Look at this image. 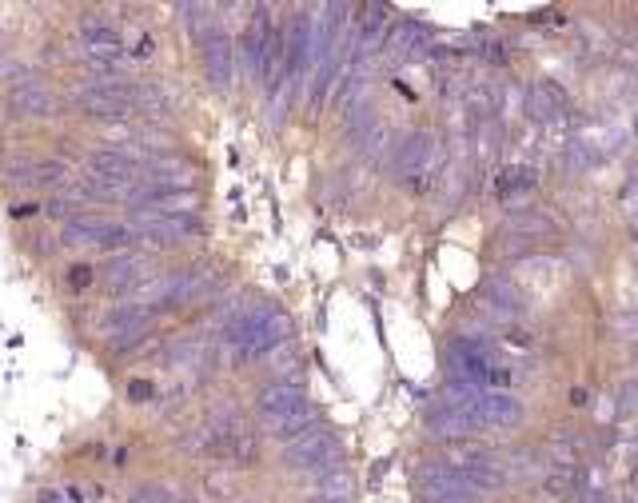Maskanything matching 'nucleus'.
<instances>
[{
	"label": "nucleus",
	"instance_id": "423d86ee",
	"mask_svg": "<svg viewBox=\"0 0 638 503\" xmlns=\"http://www.w3.org/2000/svg\"><path fill=\"white\" fill-rule=\"evenodd\" d=\"M136 236H140L144 244L172 248V244H184V240L204 236V220H196V216H140Z\"/></svg>",
	"mask_w": 638,
	"mask_h": 503
},
{
	"label": "nucleus",
	"instance_id": "6e6552de",
	"mask_svg": "<svg viewBox=\"0 0 638 503\" xmlns=\"http://www.w3.org/2000/svg\"><path fill=\"white\" fill-rule=\"evenodd\" d=\"M200 60H204V72H208V84L216 88V92H228V84H232V60H236V48H232V40H228V32L220 28V32H212L208 40H200Z\"/></svg>",
	"mask_w": 638,
	"mask_h": 503
},
{
	"label": "nucleus",
	"instance_id": "20e7f679",
	"mask_svg": "<svg viewBox=\"0 0 638 503\" xmlns=\"http://www.w3.org/2000/svg\"><path fill=\"white\" fill-rule=\"evenodd\" d=\"M72 104L88 116H112L116 120V116H128L132 108H140V88L124 84V80H92L72 96Z\"/></svg>",
	"mask_w": 638,
	"mask_h": 503
},
{
	"label": "nucleus",
	"instance_id": "393cba45",
	"mask_svg": "<svg viewBox=\"0 0 638 503\" xmlns=\"http://www.w3.org/2000/svg\"><path fill=\"white\" fill-rule=\"evenodd\" d=\"M615 404H619V412H623V416H635L638 412V380L623 384V392H619V400H615Z\"/></svg>",
	"mask_w": 638,
	"mask_h": 503
},
{
	"label": "nucleus",
	"instance_id": "4468645a",
	"mask_svg": "<svg viewBox=\"0 0 638 503\" xmlns=\"http://www.w3.org/2000/svg\"><path fill=\"white\" fill-rule=\"evenodd\" d=\"M499 232L523 236V240H531V244H547V240L559 236V224H555L547 212H539V208H511V216H507V224H503Z\"/></svg>",
	"mask_w": 638,
	"mask_h": 503
},
{
	"label": "nucleus",
	"instance_id": "39448f33",
	"mask_svg": "<svg viewBox=\"0 0 638 503\" xmlns=\"http://www.w3.org/2000/svg\"><path fill=\"white\" fill-rule=\"evenodd\" d=\"M479 308H483L487 320H495V324H503V328H515L519 316H523V292L515 288L511 276L487 272V276L479 280Z\"/></svg>",
	"mask_w": 638,
	"mask_h": 503
},
{
	"label": "nucleus",
	"instance_id": "dca6fc26",
	"mask_svg": "<svg viewBox=\"0 0 638 503\" xmlns=\"http://www.w3.org/2000/svg\"><path fill=\"white\" fill-rule=\"evenodd\" d=\"M391 52H403V56H427L431 48V32L419 24V20H395L391 32H387V44Z\"/></svg>",
	"mask_w": 638,
	"mask_h": 503
},
{
	"label": "nucleus",
	"instance_id": "b1692460",
	"mask_svg": "<svg viewBox=\"0 0 638 503\" xmlns=\"http://www.w3.org/2000/svg\"><path fill=\"white\" fill-rule=\"evenodd\" d=\"M611 332H619V340H631V344H638V312L611 316Z\"/></svg>",
	"mask_w": 638,
	"mask_h": 503
},
{
	"label": "nucleus",
	"instance_id": "1a4fd4ad",
	"mask_svg": "<svg viewBox=\"0 0 638 503\" xmlns=\"http://www.w3.org/2000/svg\"><path fill=\"white\" fill-rule=\"evenodd\" d=\"M272 8H256V16L248 20L244 36H240V56H244V72L252 80H260V64H264V52H268V40H272Z\"/></svg>",
	"mask_w": 638,
	"mask_h": 503
},
{
	"label": "nucleus",
	"instance_id": "4be33fe9",
	"mask_svg": "<svg viewBox=\"0 0 638 503\" xmlns=\"http://www.w3.org/2000/svg\"><path fill=\"white\" fill-rule=\"evenodd\" d=\"M579 488H583V472H579V468H551L547 480H543V492H547V496L567 500V503L579 496Z\"/></svg>",
	"mask_w": 638,
	"mask_h": 503
},
{
	"label": "nucleus",
	"instance_id": "9b49d317",
	"mask_svg": "<svg viewBox=\"0 0 638 503\" xmlns=\"http://www.w3.org/2000/svg\"><path fill=\"white\" fill-rule=\"evenodd\" d=\"M128 200L144 216H192V208H196V192L192 188H176V192H128Z\"/></svg>",
	"mask_w": 638,
	"mask_h": 503
},
{
	"label": "nucleus",
	"instance_id": "aec40b11",
	"mask_svg": "<svg viewBox=\"0 0 638 503\" xmlns=\"http://www.w3.org/2000/svg\"><path fill=\"white\" fill-rule=\"evenodd\" d=\"M112 228H116V224H108V220L76 216V220H64L60 240H64V244H96V248H104V240L112 236Z\"/></svg>",
	"mask_w": 638,
	"mask_h": 503
},
{
	"label": "nucleus",
	"instance_id": "7ed1b4c3",
	"mask_svg": "<svg viewBox=\"0 0 638 503\" xmlns=\"http://www.w3.org/2000/svg\"><path fill=\"white\" fill-rule=\"evenodd\" d=\"M284 464L296 472H316V476H331L339 472V440L327 424H316L312 432H304L300 440H292L284 448Z\"/></svg>",
	"mask_w": 638,
	"mask_h": 503
},
{
	"label": "nucleus",
	"instance_id": "6ab92c4d",
	"mask_svg": "<svg viewBox=\"0 0 638 503\" xmlns=\"http://www.w3.org/2000/svg\"><path fill=\"white\" fill-rule=\"evenodd\" d=\"M316 424H323L319 420V412L312 408V404H304V408H296V412H288V416H276V420H264V432H272L276 440H300L304 432H312Z\"/></svg>",
	"mask_w": 638,
	"mask_h": 503
},
{
	"label": "nucleus",
	"instance_id": "ddd939ff",
	"mask_svg": "<svg viewBox=\"0 0 638 503\" xmlns=\"http://www.w3.org/2000/svg\"><path fill=\"white\" fill-rule=\"evenodd\" d=\"M80 36H84V52H88L96 64H108V60L124 56V36H120L108 20H100V16H88L84 28H80Z\"/></svg>",
	"mask_w": 638,
	"mask_h": 503
},
{
	"label": "nucleus",
	"instance_id": "a878e982",
	"mask_svg": "<svg viewBox=\"0 0 638 503\" xmlns=\"http://www.w3.org/2000/svg\"><path fill=\"white\" fill-rule=\"evenodd\" d=\"M68 280H72V288H84V284H92V268H88V264H76Z\"/></svg>",
	"mask_w": 638,
	"mask_h": 503
},
{
	"label": "nucleus",
	"instance_id": "9d476101",
	"mask_svg": "<svg viewBox=\"0 0 638 503\" xmlns=\"http://www.w3.org/2000/svg\"><path fill=\"white\" fill-rule=\"evenodd\" d=\"M475 432H479V428H475L459 408H451V404H443V400L427 412V436H431V440H443L447 448L475 440Z\"/></svg>",
	"mask_w": 638,
	"mask_h": 503
},
{
	"label": "nucleus",
	"instance_id": "f03ea898",
	"mask_svg": "<svg viewBox=\"0 0 638 503\" xmlns=\"http://www.w3.org/2000/svg\"><path fill=\"white\" fill-rule=\"evenodd\" d=\"M439 168H443V144H439V136H435V132H427V128L407 132V136H403V144H399V148H395V156H391V172H395V180L415 184V188L431 184V176H435Z\"/></svg>",
	"mask_w": 638,
	"mask_h": 503
},
{
	"label": "nucleus",
	"instance_id": "2eb2a0df",
	"mask_svg": "<svg viewBox=\"0 0 638 503\" xmlns=\"http://www.w3.org/2000/svg\"><path fill=\"white\" fill-rule=\"evenodd\" d=\"M4 180L8 184H28V188L60 184V180H68V164L64 160H16V164H8Z\"/></svg>",
	"mask_w": 638,
	"mask_h": 503
},
{
	"label": "nucleus",
	"instance_id": "cd10ccee",
	"mask_svg": "<svg viewBox=\"0 0 638 503\" xmlns=\"http://www.w3.org/2000/svg\"><path fill=\"white\" fill-rule=\"evenodd\" d=\"M132 52H136V56H152V40H148V36H144V40H140V44H136V48H132Z\"/></svg>",
	"mask_w": 638,
	"mask_h": 503
},
{
	"label": "nucleus",
	"instance_id": "c85d7f7f",
	"mask_svg": "<svg viewBox=\"0 0 638 503\" xmlns=\"http://www.w3.org/2000/svg\"><path fill=\"white\" fill-rule=\"evenodd\" d=\"M635 136H638V112H635Z\"/></svg>",
	"mask_w": 638,
	"mask_h": 503
},
{
	"label": "nucleus",
	"instance_id": "412c9836",
	"mask_svg": "<svg viewBox=\"0 0 638 503\" xmlns=\"http://www.w3.org/2000/svg\"><path fill=\"white\" fill-rule=\"evenodd\" d=\"M144 272H148V260H144V256H128V252H124V256H116V260L108 264V276H104V280H108V288H112V292H124V288L140 284V280H144Z\"/></svg>",
	"mask_w": 638,
	"mask_h": 503
},
{
	"label": "nucleus",
	"instance_id": "bb28decb",
	"mask_svg": "<svg viewBox=\"0 0 638 503\" xmlns=\"http://www.w3.org/2000/svg\"><path fill=\"white\" fill-rule=\"evenodd\" d=\"M507 340H511L515 348H531V344H535V336H531V332H523V328H507Z\"/></svg>",
	"mask_w": 638,
	"mask_h": 503
},
{
	"label": "nucleus",
	"instance_id": "f257e3e1",
	"mask_svg": "<svg viewBox=\"0 0 638 503\" xmlns=\"http://www.w3.org/2000/svg\"><path fill=\"white\" fill-rule=\"evenodd\" d=\"M443 404L459 408L475 428H515L523 420V404L511 396V392H499V388H483V384H459V380H447L443 384Z\"/></svg>",
	"mask_w": 638,
	"mask_h": 503
},
{
	"label": "nucleus",
	"instance_id": "f3484780",
	"mask_svg": "<svg viewBox=\"0 0 638 503\" xmlns=\"http://www.w3.org/2000/svg\"><path fill=\"white\" fill-rule=\"evenodd\" d=\"M535 184H539L535 168H527V164H511V168H503V172L495 176V200H499V204H519V200H523Z\"/></svg>",
	"mask_w": 638,
	"mask_h": 503
},
{
	"label": "nucleus",
	"instance_id": "a211bd4d",
	"mask_svg": "<svg viewBox=\"0 0 638 503\" xmlns=\"http://www.w3.org/2000/svg\"><path fill=\"white\" fill-rule=\"evenodd\" d=\"M52 96H48V88L44 84H36V80H28V84H16L12 88V96H8V108H12V116H52Z\"/></svg>",
	"mask_w": 638,
	"mask_h": 503
},
{
	"label": "nucleus",
	"instance_id": "0eeeda50",
	"mask_svg": "<svg viewBox=\"0 0 638 503\" xmlns=\"http://www.w3.org/2000/svg\"><path fill=\"white\" fill-rule=\"evenodd\" d=\"M523 112H527L535 124H563V120L571 116V100H567V92H563L559 84L539 80V84H531V88L523 92Z\"/></svg>",
	"mask_w": 638,
	"mask_h": 503
},
{
	"label": "nucleus",
	"instance_id": "f8f14e48",
	"mask_svg": "<svg viewBox=\"0 0 638 503\" xmlns=\"http://www.w3.org/2000/svg\"><path fill=\"white\" fill-rule=\"evenodd\" d=\"M304 404H308V392H304L300 384H292V380H276V384L260 388V396H256V412H260V420L288 416V412H296V408H304Z\"/></svg>",
	"mask_w": 638,
	"mask_h": 503
},
{
	"label": "nucleus",
	"instance_id": "5701e85b",
	"mask_svg": "<svg viewBox=\"0 0 638 503\" xmlns=\"http://www.w3.org/2000/svg\"><path fill=\"white\" fill-rule=\"evenodd\" d=\"M475 144H479V156H483V160L503 148V128H499L495 116H491V120H475Z\"/></svg>",
	"mask_w": 638,
	"mask_h": 503
}]
</instances>
